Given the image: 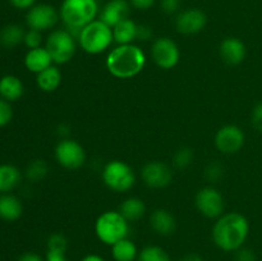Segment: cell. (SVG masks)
Masks as SVG:
<instances>
[{
	"label": "cell",
	"mask_w": 262,
	"mask_h": 261,
	"mask_svg": "<svg viewBox=\"0 0 262 261\" xmlns=\"http://www.w3.org/2000/svg\"><path fill=\"white\" fill-rule=\"evenodd\" d=\"M55 159L63 168L74 169L81 168L86 161V151L81 143L71 138H64L59 141L55 147Z\"/></svg>",
	"instance_id": "10"
},
{
	"label": "cell",
	"mask_w": 262,
	"mask_h": 261,
	"mask_svg": "<svg viewBox=\"0 0 262 261\" xmlns=\"http://www.w3.org/2000/svg\"><path fill=\"white\" fill-rule=\"evenodd\" d=\"M150 225L158 234L166 237L176 232L177 222L170 211L165 209H156L150 216Z\"/></svg>",
	"instance_id": "17"
},
{
	"label": "cell",
	"mask_w": 262,
	"mask_h": 261,
	"mask_svg": "<svg viewBox=\"0 0 262 261\" xmlns=\"http://www.w3.org/2000/svg\"><path fill=\"white\" fill-rule=\"evenodd\" d=\"M251 122H252L253 128L258 132L262 133V102L255 105L251 114Z\"/></svg>",
	"instance_id": "34"
},
{
	"label": "cell",
	"mask_w": 262,
	"mask_h": 261,
	"mask_svg": "<svg viewBox=\"0 0 262 261\" xmlns=\"http://www.w3.org/2000/svg\"><path fill=\"white\" fill-rule=\"evenodd\" d=\"M151 56L161 69H173L181 59V50L176 41L169 37H159L151 46Z\"/></svg>",
	"instance_id": "8"
},
{
	"label": "cell",
	"mask_w": 262,
	"mask_h": 261,
	"mask_svg": "<svg viewBox=\"0 0 262 261\" xmlns=\"http://www.w3.org/2000/svg\"><path fill=\"white\" fill-rule=\"evenodd\" d=\"M59 13L69 32L78 38L82 28L96 19L99 4L96 0H64Z\"/></svg>",
	"instance_id": "3"
},
{
	"label": "cell",
	"mask_w": 262,
	"mask_h": 261,
	"mask_svg": "<svg viewBox=\"0 0 262 261\" xmlns=\"http://www.w3.org/2000/svg\"><path fill=\"white\" fill-rule=\"evenodd\" d=\"M25 30L19 25H8L0 32V42L4 48L13 49L25 40Z\"/></svg>",
	"instance_id": "26"
},
{
	"label": "cell",
	"mask_w": 262,
	"mask_h": 261,
	"mask_svg": "<svg viewBox=\"0 0 262 261\" xmlns=\"http://www.w3.org/2000/svg\"><path fill=\"white\" fill-rule=\"evenodd\" d=\"M182 0H160V7L166 14H173L177 13L181 8Z\"/></svg>",
	"instance_id": "36"
},
{
	"label": "cell",
	"mask_w": 262,
	"mask_h": 261,
	"mask_svg": "<svg viewBox=\"0 0 262 261\" xmlns=\"http://www.w3.org/2000/svg\"><path fill=\"white\" fill-rule=\"evenodd\" d=\"M10 4L17 9H31L35 5L36 0H9Z\"/></svg>",
	"instance_id": "39"
},
{
	"label": "cell",
	"mask_w": 262,
	"mask_h": 261,
	"mask_svg": "<svg viewBox=\"0 0 262 261\" xmlns=\"http://www.w3.org/2000/svg\"><path fill=\"white\" fill-rule=\"evenodd\" d=\"M112 256L115 261H135L138 257L137 246L129 238L118 241L112 246Z\"/></svg>",
	"instance_id": "24"
},
{
	"label": "cell",
	"mask_w": 262,
	"mask_h": 261,
	"mask_svg": "<svg viewBox=\"0 0 262 261\" xmlns=\"http://www.w3.org/2000/svg\"><path fill=\"white\" fill-rule=\"evenodd\" d=\"M102 181L114 192L129 191L136 182L133 169L122 160H112L102 169Z\"/></svg>",
	"instance_id": "6"
},
{
	"label": "cell",
	"mask_w": 262,
	"mask_h": 261,
	"mask_svg": "<svg viewBox=\"0 0 262 261\" xmlns=\"http://www.w3.org/2000/svg\"><path fill=\"white\" fill-rule=\"evenodd\" d=\"M25 92V86L23 82L13 74H7V76L0 78V97L7 100L8 102L17 101L22 97Z\"/></svg>",
	"instance_id": "19"
},
{
	"label": "cell",
	"mask_w": 262,
	"mask_h": 261,
	"mask_svg": "<svg viewBox=\"0 0 262 261\" xmlns=\"http://www.w3.org/2000/svg\"><path fill=\"white\" fill-rule=\"evenodd\" d=\"M23 212L22 202L13 194L3 193L0 196V217L7 222L19 219Z\"/></svg>",
	"instance_id": "21"
},
{
	"label": "cell",
	"mask_w": 262,
	"mask_h": 261,
	"mask_svg": "<svg viewBox=\"0 0 262 261\" xmlns=\"http://www.w3.org/2000/svg\"><path fill=\"white\" fill-rule=\"evenodd\" d=\"M25 45L28 49H37L41 48V42H42V36H41L40 31L36 30H28L25 35V40H23Z\"/></svg>",
	"instance_id": "32"
},
{
	"label": "cell",
	"mask_w": 262,
	"mask_h": 261,
	"mask_svg": "<svg viewBox=\"0 0 262 261\" xmlns=\"http://www.w3.org/2000/svg\"><path fill=\"white\" fill-rule=\"evenodd\" d=\"M138 25L130 18L122 20L113 27V37L118 45H128L137 40Z\"/></svg>",
	"instance_id": "20"
},
{
	"label": "cell",
	"mask_w": 262,
	"mask_h": 261,
	"mask_svg": "<svg viewBox=\"0 0 262 261\" xmlns=\"http://www.w3.org/2000/svg\"><path fill=\"white\" fill-rule=\"evenodd\" d=\"M38 89L43 92H54L61 83V72L58 67L50 66L36 77Z\"/></svg>",
	"instance_id": "22"
},
{
	"label": "cell",
	"mask_w": 262,
	"mask_h": 261,
	"mask_svg": "<svg viewBox=\"0 0 262 261\" xmlns=\"http://www.w3.org/2000/svg\"><path fill=\"white\" fill-rule=\"evenodd\" d=\"M81 261H105V258L102 256L96 255V253H90V255H86Z\"/></svg>",
	"instance_id": "43"
},
{
	"label": "cell",
	"mask_w": 262,
	"mask_h": 261,
	"mask_svg": "<svg viewBox=\"0 0 262 261\" xmlns=\"http://www.w3.org/2000/svg\"><path fill=\"white\" fill-rule=\"evenodd\" d=\"M193 158L194 154L191 147H181L174 154L173 163L178 169H186L187 166L191 165Z\"/></svg>",
	"instance_id": "29"
},
{
	"label": "cell",
	"mask_w": 262,
	"mask_h": 261,
	"mask_svg": "<svg viewBox=\"0 0 262 261\" xmlns=\"http://www.w3.org/2000/svg\"><path fill=\"white\" fill-rule=\"evenodd\" d=\"M13 110L7 100L0 97V127H4L12 120Z\"/></svg>",
	"instance_id": "33"
},
{
	"label": "cell",
	"mask_w": 262,
	"mask_h": 261,
	"mask_svg": "<svg viewBox=\"0 0 262 261\" xmlns=\"http://www.w3.org/2000/svg\"><path fill=\"white\" fill-rule=\"evenodd\" d=\"M143 182L147 187L154 189L165 188L173 181V170L168 164L163 161H148L141 171Z\"/></svg>",
	"instance_id": "13"
},
{
	"label": "cell",
	"mask_w": 262,
	"mask_h": 261,
	"mask_svg": "<svg viewBox=\"0 0 262 261\" xmlns=\"http://www.w3.org/2000/svg\"><path fill=\"white\" fill-rule=\"evenodd\" d=\"M219 54L223 61L229 66H238L246 59L247 49L245 42L238 37H225L220 42Z\"/></svg>",
	"instance_id": "16"
},
{
	"label": "cell",
	"mask_w": 262,
	"mask_h": 261,
	"mask_svg": "<svg viewBox=\"0 0 262 261\" xmlns=\"http://www.w3.org/2000/svg\"><path fill=\"white\" fill-rule=\"evenodd\" d=\"M25 66L30 72L38 74L48 67L53 66V58L46 48L30 49L25 56Z\"/></svg>",
	"instance_id": "18"
},
{
	"label": "cell",
	"mask_w": 262,
	"mask_h": 261,
	"mask_svg": "<svg viewBox=\"0 0 262 261\" xmlns=\"http://www.w3.org/2000/svg\"><path fill=\"white\" fill-rule=\"evenodd\" d=\"M197 210L210 219H217L224 214L225 202L223 194L214 187H204L194 197Z\"/></svg>",
	"instance_id": "9"
},
{
	"label": "cell",
	"mask_w": 262,
	"mask_h": 261,
	"mask_svg": "<svg viewBox=\"0 0 262 261\" xmlns=\"http://www.w3.org/2000/svg\"><path fill=\"white\" fill-rule=\"evenodd\" d=\"M207 23V17L204 10L199 8H189L179 13L176 18V27L179 33L194 35L201 32Z\"/></svg>",
	"instance_id": "14"
},
{
	"label": "cell",
	"mask_w": 262,
	"mask_h": 261,
	"mask_svg": "<svg viewBox=\"0 0 262 261\" xmlns=\"http://www.w3.org/2000/svg\"><path fill=\"white\" fill-rule=\"evenodd\" d=\"M49 171V165L42 159H36L28 164L26 169V177L32 182H38L46 177Z\"/></svg>",
	"instance_id": "28"
},
{
	"label": "cell",
	"mask_w": 262,
	"mask_h": 261,
	"mask_svg": "<svg viewBox=\"0 0 262 261\" xmlns=\"http://www.w3.org/2000/svg\"><path fill=\"white\" fill-rule=\"evenodd\" d=\"M224 176V168L220 163L217 161H212L205 169V177L209 179L210 182H216L219 181L222 177Z\"/></svg>",
	"instance_id": "31"
},
{
	"label": "cell",
	"mask_w": 262,
	"mask_h": 261,
	"mask_svg": "<svg viewBox=\"0 0 262 261\" xmlns=\"http://www.w3.org/2000/svg\"><path fill=\"white\" fill-rule=\"evenodd\" d=\"M235 261H257V256L251 248L241 247L235 251Z\"/></svg>",
	"instance_id": "35"
},
{
	"label": "cell",
	"mask_w": 262,
	"mask_h": 261,
	"mask_svg": "<svg viewBox=\"0 0 262 261\" xmlns=\"http://www.w3.org/2000/svg\"><path fill=\"white\" fill-rule=\"evenodd\" d=\"M179 261H204V258H202V256H200L199 253H187V255H184L183 257H181V260Z\"/></svg>",
	"instance_id": "42"
},
{
	"label": "cell",
	"mask_w": 262,
	"mask_h": 261,
	"mask_svg": "<svg viewBox=\"0 0 262 261\" xmlns=\"http://www.w3.org/2000/svg\"><path fill=\"white\" fill-rule=\"evenodd\" d=\"M95 233L105 245L113 246L118 241L128 238L129 222L119 211H105L95 223Z\"/></svg>",
	"instance_id": "4"
},
{
	"label": "cell",
	"mask_w": 262,
	"mask_h": 261,
	"mask_svg": "<svg viewBox=\"0 0 262 261\" xmlns=\"http://www.w3.org/2000/svg\"><path fill=\"white\" fill-rule=\"evenodd\" d=\"M18 261H45L38 253L25 252L18 257Z\"/></svg>",
	"instance_id": "41"
},
{
	"label": "cell",
	"mask_w": 262,
	"mask_h": 261,
	"mask_svg": "<svg viewBox=\"0 0 262 261\" xmlns=\"http://www.w3.org/2000/svg\"><path fill=\"white\" fill-rule=\"evenodd\" d=\"M20 182V171L10 164L0 165V193L14 189Z\"/></svg>",
	"instance_id": "25"
},
{
	"label": "cell",
	"mask_w": 262,
	"mask_h": 261,
	"mask_svg": "<svg viewBox=\"0 0 262 261\" xmlns=\"http://www.w3.org/2000/svg\"><path fill=\"white\" fill-rule=\"evenodd\" d=\"M152 37V30L147 25H138L137 28V40L138 41H147Z\"/></svg>",
	"instance_id": "37"
},
{
	"label": "cell",
	"mask_w": 262,
	"mask_h": 261,
	"mask_svg": "<svg viewBox=\"0 0 262 261\" xmlns=\"http://www.w3.org/2000/svg\"><path fill=\"white\" fill-rule=\"evenodd\" d=\"M129 14L130 4L128 0H110L102 8L99 19L113 28L119 22L129 18Z\"/></svg>",
	"instance_id": "15"
},
{
	"label": "cell",
	"mask_w": 262,
	"mask_h": 261,
	"mask_svg": "<svg viewBox=\"0 0 262 261\" xmlns=\"http://www.w3.org/2000/svg\"><path fill=\"white\" fill-rule=\"evenodd\" d=\"M68 248V240L61 233H54L48 240V251L66 253Z\"/></svg>",
	"instance_id": "30"
},
{
	"label": "cell",
	"mask_w": 262,
	"mask_h": 261,
	"mask_svg": "<svg viewBox=\"0 0 262 261\" xmlns=\"http://www.w3.org/2000/svg\"><path fill=\"white\" fill-rule=\"evenodd\" d=\"M118 211L128 220V222H137L145 215L146 205L138 197H128L119 206Z\"/></svg>",
	"instance_id": "23"
},
{
	"label": "cell",
	"mask_w": 262,
	"mask_h": 261,
	"mask_svg": "<svg viewBox=\"0 0 262 261\" xmlns=\"http://www.w3.org/2000/svg\"><path fill=\"white\" fill-rule=\"evenodd\" d=\"M129 4L132 7H135L136 9H140V10H147L155 4L156 0H128Z\"/></svg>",
	"instance_id": "38"
},
{
	"label": "cell",
	"mask_w": 262,
	"mask_h": 261,
	"mask_svg": "<svg viewBox=\"0 0 262 261\" xmlns=\"http://www.w3.org/2000/svg\"><path fill=\"white\" fill-rule=\"evenodd\" d=\"M45 261H69V260L67 258L66 253L50 252V251H48V252H46Z\"/></svg>",
	"instance_id": "40"
},
{
	"label": "cell",
	"mask_w": 262,
	"mask_h": 261,
	"mask_svg": "<svg viewBox=\"0 0 262 261\" xmlns=\"http://www.w3.org/2000/svg\"><path fill=\"white\" fill-rule=\"evenodd\" d=\"M113 41V28L100 19L89 23L86 27L82 28L78 36V42L82 50L91 55H96L109 49Z\"/></svg>",
	"instance_id": "5"
},
{
	"label": "cell",
	"mask_w": 262,
	"mask_h": 261,
	"mask_svg": "<svg viewBox=\"0 0 262 261\" xmlns=\"http://www.w3.org/2000/svg\"><path fill=\"white\" fill-rule=\"evenodd\" d=\"M45 48L54 63L66 64L76 54V36L72 35L68 30H55L46 38Z\"/></svg>",
	"instance_id": "7"
},
{
	"label": "cell",
	"mask_w": 262,
	"mask_h": 261,
	"mask_svg": "<svg viewBox=\"0 0 262 261\" xmlns=\"http://www.w3.org/2000/svg\"><path fill=\"white\" fill-rule=\"evenodd\" d=\"M137 261H171L169 253L160 246H146L138 252Z\"/></svg>",
	"instance_id": "27"
},
{
	"label": "cell",
	"mask_w": 262,
	"mask_h": 261,
	"mask_svg": "<svg viewBox=\"0 0 262 261\" xmlns=\"http://www.w3.org/2000/svg\"><path fill=\"white\" fill-rule=\"evenodd\" d=\"M250 234V223L241 212H227L212 227V241L220 250L235 252L243 247Z\"/></svg>",
	"instance_id": "1"
},
{
	"label": "cell",
	"mask_w": 262,
	"mask_h": 261,
	"mask_svg": "<svg viewBox=\"0 0 262 261\" xmlns=\"http://www.w3.org/2000/svg\"><path fill=\"white\" fill-rule=\"evenodd\" d=\"M246 135L242 128L235 124H227L219 128L215 135V146L225 155L238 153L245 146Z\"/></svg>",
	"instance_id": "12"
},
{
	"label": "cell",
	"mask_w": 262,
	"mask_h": 261,
	"mask_svg": "<svg viewBox=\"0 0 262 261\" xmlns=\"http://www.w3.org/2000/svg\"><path fill=\"white\" fill-rule=\"evenodd\" d=\"M146 66V55L135 44L119 45L106 56V68L117 78L128 79L136 77Z\"/></svg>",
	"instance_id": "2"
},
{
	"label": "cell",
	"mask_w": 262,
	"mask_h": 261,
	"mask_svg": "<svg viewBox=\"0 0 262 261\" xmlns=\"http://www.w3.org/2000/svg\"><path fill=\"white\" fill-rule=\"evenodd\" d=\"M60 18V13L50 4H36L28 9L26 22L31 30L48 31L56 26Z\"/></svg>",
	"instance_id": "11"
}]
</instances>
